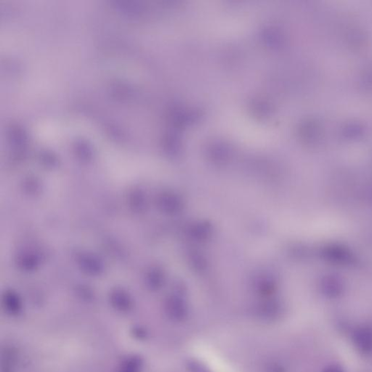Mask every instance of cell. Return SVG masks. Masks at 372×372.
I'll return each mask as SVG.
<instances>
[{"mask_svg": "<svg viewBox=\"0 0 372 372\" xmlns=\"http://www.w3.org/2000/svg\"><path fill=\"white\" fill-rule=\"evenodd\" d=\"M352 339L355 345L362 352H372V328L361 326L354 331Z\"/></svg>", "mask_w": 372, "mask_h": 372, "instance_id": "cell-1", "label": "cell"}, {"mask_svg": "<svg viewBox=\"0 0 372 372\" xmlns=\"http://www.w3.org/2000/svg\"><path fill=\"white\" fill-rule=\"evenodd\" d=\"M324 372H343V371H342V370L341 369V368H339V367L331 366V367H329V368H326V369L325 370Z\"/></svg>", "mask_w": 372, "mask_h": 372, "instance_id": "cell-2", "label": "cell"}, {"mask_svg": "<svg viewBox=\"0 0 372 372\" xmlns=\"http://www.w3.org/2000/svg\"><path fill=\"white\" fill-rule=\"evenodd\" d=\"M125 371H126V372H128V369H127V368H126ZM129 371H135V368H134V369H133V368H132V367H130V368H129Z\"/></svg>", "mask_w": 372, "mask_h": 372, "instance_id": "cell-3", "label": "cell"}]
</instances>
